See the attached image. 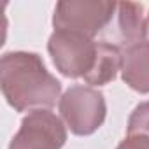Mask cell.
<instances>
[{"instance_id": "obj_3", "label": "cell", "mask_w": 149, "mask_h": 149, "mask_svg": "<svg viewBox=\"0 0 149 149\" xmlns=\"http://www.w3.org/2000/svg\"><path fill=\"white\" fill-rule=\"evenodd\" d=\"M97 47L98 42L91 37L67 30H54L47 40V51L56 70L70 79H84L90 74L97 58Z\"/></svg>"}, {"instance_id": "obj_5", "label": "cell", "mask_w": 149, "mask_h": 149, "mask_svg": "<svg viewBox=\"0 0 149 149\" xmlns=\"http://www.w3.org/2000/svg\"><path fill=\"white\" fill-rule=\"evenodd\" d=\"M67 142L63 121L51 111L28 112L13 137L9 149H61Z\"/></svg>"}, {"instance_id": "obj_11", "label": "cell", "mask_w": 149, "mask_h": 149, "mask_svg": "<svg viewBox=\"0 0 149 149\" xmlns=\"http://www.w3.org/2000/svg\"><path fill=\"white\" fill-rule=\"evenodd\" d=\"M146 42H149V14H147V19H146Z\"/></svg>"}, {"instance_id": "obj_8", "label": "cell", "mask_w": 149, "mask_h": 149, "mask_svg": "<svg viewBox=\"0 0 149 149\" xmlns=\"http://www.w3.org/2000/svg\"><path fill=\"white\" fill-rule=\"evenodd\" d=\"M146 19L147 14H144V6L132 4V2L118 4L119 32L123 39L128 40V46L146 42Z\"/></svg>"}, {"instance_id": "obj_6", "label": "cell", "mask_w": 149, "mask_h": 149, "mask_svg": "<svg viewBox=\"0 0 149 149\" xmlns=\"http://www.w3.org/2000/svg\"><path fill=\"white\" fill-rule=\"evenodd\" d=\"M121 79L139 93H149V42L130 44L123 51Z\"/></svg>"}, {"instance_id": "obj_10", "label": "cell", "mask_w": 149, "mask_h": 149, "mask_svg": "<svg viewBox=\"0 0 149 149\" xmlns=\"http://www.w3.org/2000/svg\"><path fill=\"white\" fill-rule=\"evenodd\" d=\"M116 149H149L147 135H126Z\"/></svg>"}, {"instance_id": "obj_7", "label": "cell", "mask_w": 149, "mask_h": 149, "mask_svg": "<svg viewBox=\"0 0 149 149\" xmlns=\"http://www.w3.org/2000/svg\"><path fill=\"white\" fill-rule=\"evenodd\" d=\"M123 65V53L118 46L98 42L97 47V58L93 63V68L84 77V83L90 86H104L116 79L118 72H121Z\"/></svg>"}, {"instance_id": "obj_4", "label": "cell", "mask_w": 149, "mask_h": 149, "mask_svg": "<svg viewBox=\"0 0 149 149\" xmlns=\"http://www.w3.org/2000/svg\"><path fill=\"white\" fill-rule=\"evenodd\" d=\"M118 4L114 2H90V0H61L54 7V30L77 32L95 37L112 19Z\"/></svg>"}, {"instance_id": "obj_9", "label": "cell", "mask_w": 149, "mask_h": 149, "mask_svg": "<svg viewBox=\"0 0 149 149\" xmlns=\"http://www.w3.org/2000/svg\"><path fill=\"white\" fill-rule=\"evenodd\" d=\"M128 135H147L149 137V102H140L128 118Z\"/></svg>"}, {"instance_id": "obj_2", "label": "cell", "mask_w": 149, "mask_h": 149, "mask_svg": "<svg viewBox=\"0 0 149 149\" xmlns=\"http://www.w3.org/2000/svg\"><path fill=\"white\" fill-rule=\"evenodd\" d=\"M58 109L67 128L74 135H91L105 121L107 105L104 93L93 86H72L68 88L60 102Z\"/></svg>"}, {"instance_id": "obj_1", "label": "cell", "mask_w": 149, "mask_h": 149, "mask_svg": "<svg viewBox=\"0 0 149 149\" xmlns=\"http://www.w3.org/2000/svg\"><path fill=\"white\" fill-rule=\"evenodd\" d=\"M0 88L18 112L49 111L61 98V83L30 51H9L0 60Z\"/></svg>"}]
</instances>
